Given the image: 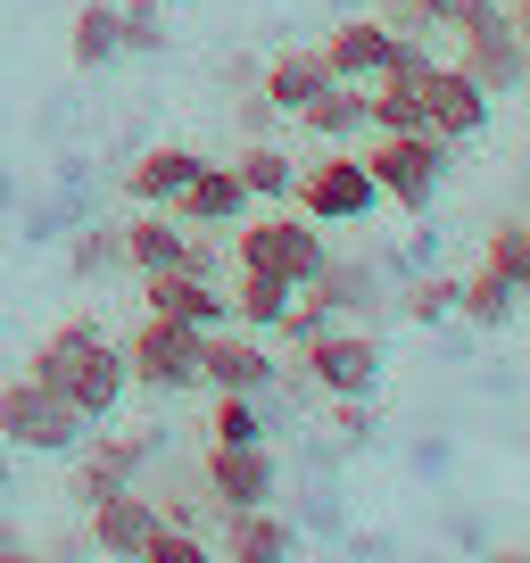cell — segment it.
<instances>
[{
  "label": "cell",
  "instance_id": "cell-35",
  "mask_svg": "<svg viewBox=\"0 0 530 563\" xmlns=\"http://www.w3.org/2000/svg\"><path fill=\"white\" fill-rule=\"evenodd\" d=\"M373 18H382L389 34H407V42H423V34H431V18H423V0H373Z\"/></svg>",
  "mask_w": 530,
  "mask_h": 563
},
{
  "label": "cell",
  "instance_id": "cell-22",
  "mask_svg": "<svg viewBox=\"0 0 530 563\" xmlns=\"http://www.w3.org/2000/svg\"><path fill=\"white\" fill-rule=\"evenodd\" d=\"M332 84V67H323V51H283V58H265V75H257V91L274 100V117H299L316 91Z\"/></svg>",
  "mask_w": 530,
  "mask_h": 563
},
{
  "label": "cell",
  "instance_id": "cell-31",
  "mask_svg": "<svg viewBox=\"0 0 530 563\" xmlns=\"http://www.w3.org/2000/svg\"><path fill=\"white\" fill-rule=\"evenodd\" d=\"M423 18H431V34H481V25L514 18V9L506 0H423Z\"/></svg>",
  "mask_w": 530,
  "mask_h": 563
},
{
  "label": "cell",
  "instance_id": "cell-26",
  "mask_svg": "<svg viewBox=\"0 0 530 563\" xmlns=\"http://www.w3.org/2000/svg\"><path fill=\"white\" fill-rule=\"evenodd\" d=\"M232 175H241V191L257 199V208H283L290 199V150H274V141H241V158H232Z\"/></svg>",
  "mask_w": 530,
  "mask_h": 563
},
{
  "label": "cell",
  "instance_id": "cell-38",
  "mask_svg": "<svg viewBox=\"0 0 530 563\" xmlns=\"http://www.w3.org/2000/svg\"><path fill=\"white\" fill-rule=\"evenodd\" d=\"M0 563H51V555H34V547H9V555H0Z\"/></svg>",
  "mask_w": 530,
  "mask_h": 563
},
{
  "label": "cell",
  "instance_id": "cell-30",
  "mask_svg": "<svg viewBox=\"0 0 530 563\" xmlns=\"http://www.w3.org/2000/svg\"><path fill=\"white\" fill-rule=\"evenodd\" d=\"M481 265H489L497 282H514V290H530V224L506 216V224L489 232V249H481Z\"/></svg>",
  "mask_w": 530,
  "mask_h": 563
},
{
  "label": "cell",
  "instance_id": "cell-23",
  "mask_svg": "<svg viewBox=\"0 0 530 563\" xmlns=\"http://www.w3.org/2000/svg\"><path fill=\"white\" fill-rule=\"evenodd\" d=\"M290 299H299V290H290V282H274V274H241V282L224 290L232 323H241V332H257V340H274V332H283Z\"/></svg>",
  "mask_w": 530,
  "mask_h": 563
},
{
  "label": "cell",
  "instance_id": "cell-3",
  "mask_svg": "<svg viewBox=\"0 0 530 563\" xmlns=\"http://www.w3.org/2000/svg\"><path fill=\"white\" fill-rule=\"evenodd\" d=\"M91 440V422L75 415L58 389H42L34 373L0 382V448H25V456H75Z\"/></svg>",
  "mask_w": 530,
  "mask_h": 563
},
{
  "label": "cell",
  "instance_id": "cell-11",
  "mask_svg": "<svg viewBox=\"0 0 530 563\" xmlns=\"http://www.w3.org/2000/svg\"><path fill=\"white\" fill-rule=\"evenodd\" d=\"M199 481H208V497L224 514H241V506H274V481H283V464L265 456V440H249V448H216L208 440V456H199Z\"/></svg>",
  "mask_w": 530,
  "mask_h": 563
},
{
  "label": "cell",
  "instance_id": "cell-17",
  "mask_svg": "<svg viewBox=\"0 0 530 563\" xmlns=\"http://www.w3.org/2000/svg\"><path fill=\"white\" fill-rule=\"evenodd\" d=\"M316 290V307L332 323H373L389 307V290H382V265H365V257H323V274L307 282Z\"/></svg>",
  "mask_w": 530,
  "mask_h": 563
},
{
  "label": "cell",
  "instance_id": "cell-6",
  "mask_svg": "<svg viewBox=\"0 0 530 563\" xmlns=\"http://www.w3.org/2000/svg\"><path fill=\"white\" fill-rule=\"evenodd\" d=\"M290 208H299L307 224H365V216L382 208V191H373V175H365L356 150H323L316 166L290 175Z\"/></svg>",
  "mask_w": 530,
  "mask_h": 563
},
{
  "label": "cell",
  "instance_id": "cell-18",
  "mask_svg": "<svg viewBox=\"0 0 530 563\" xmlns=\"http://www.w3.org/2000/svg\"><path fill=\"white\" fill-rule=\"evenodd\" d=\"M389 51H398V34H389V25L365 9V18H340V25H332V42H323V67H332L340 84H382Z\"/></svg>",
  "mask_w": 530,
  "mask_h": 563
},
{
  "label": "cell",
  "instance_id": "cell-4",
  "mask_svg": "<svg viewBox=\"0 0 530 563\" xmlns=\"http://www.w3.org/2000/svg\"><path fill=\"white\" fill-rule=\"evenodd\" d=\"M382 340H373V323H323L316 340H299V382L316 389V398H373L382 389Z\"/></svg>",
  "mask_w": 530,
  "mask_h": 563
},
{
  "label": "cell",
  "instance_id": "cell-28",
  "mask_svg": "<svg viewBox=\"0 0 530 563\" xmlns=\"http://www.w3.org/2000/svg\"><path fill=\"white\" fill-rule=\"evenodd\" d=\"M67 274H75V282H108V274H124L117 224H91V232H75V249H67Z\"/></svg>",
  "mask_w": 530,
  "mask_h": 563
},
{
  "label": "cell",
  "instance_id": "cell-9",
  "mask_svg": "<svg viewBox=\"0 0 530 563\" xmlns=\"http://www.w3.org/2000/svg\"><path fill=\"white\" fill-rule=\"evenodd\" d=\"M117 249H124V274H133V282H142V274H166V265H199V274H216V257H208V232L175 224L166 208L124 216V224H117Z\"/></svg>",
  "mask_w": 530,
  "mask_h": 563
},
{
  "label": "cell",
  "instance_id": "cell-19",
  "mask_svg": "<svg viewBox=\"0 0 530 563\" xmlns=\"http://www.w3.org/2000/svg\"><path fill=\"white\" fill-rule=\"evenodd\" d=\"M290 547H299V530L274 506H241V514L216 522V555L224 563H290Z\"/></svg>",
  "mask_w": 530,
  "mask_h": 563
},
{
  "label": "cell",
  "instance_id": "cell-32",
  "mask_svg": "<svg viewBox=\"0 0 530 563\" xmlns=\"http://www.w3.org/2000/svg\"><path fill=\"white\" fill-rule=\"evenodd\" d=\"M398 316H407V323H448V316H456V274H423L407 299H398Z\"/></svg>",
  "mask_w": 530,
  "mask_h": 563
},
{
  "label": "cell",
  "instance_id": "cell-25",
  "mask_svg": "<svg viewBox=\"0 0 530 563\" xmlns=\"http://www.w3.org/2000/svg\"><path fill=\"white\" fill-rule=\"evenodd\" d=\"M67 58L84 75H100V67H117L124 58V42H117V0H84L67 18Z\"/></svg>",
  "mask_w": 530,
  "mask_h": 563
},
{
  "label": "cell",
  "instance_id": "cell-7",
  "mask_svg": "<svg viewBox=\"0 0 530 563\" xmlns=\"http://www.w3.org/2000/svg\"><path fill=\"white\" fill-rule=\"evenodd\" d=\"M117 349H124V382H133V389H158V398L199 389V332H191V323L142 316L133 340H117Z\"/></svg>",
  "mask_w": 530,
  "mask_h": 563
},
{
  "label": "cell",
  "instance_id": "cell-24",
  "mask_svg": "<svg viewBox=\"0 0 530 563\" xmlns=\"http://www.w3.org/2000/svg\"><path fill=\"white\" fill-rule=\"evenodd\" d=\"M456 316L473 323V332H506V323L522 316V290L497 282L489 265H473V274H456Z\"/></svg>",
  "mask_w": 530,
  "mask_h": 563
},
{
  "label": "cell",
  "instance_id": "cell-20",
  "mask_svg": "<svg viewBox=\"0 0 530 563\" xmlns=\"http://www.w3.org/2000/svg\"><path fill=\"white\" fill-rule=\"evenodd\" d=\"M299 124H307V133L323 141V150H349V141H365V133H373V108H365V84H340V75H332V84H323L316 100L299 108Z\"/></svg>",
  "mask_w": 530,
  "mask_h": 563
},
{
  "label": "cell",
  "instance_id": "cell-29",
  "mask_svg": "<svg viewBox=\"0 0 530 563\" xmlns=\"http://www.w3.org/2000/svg\"><path fill=\"white\" fill-rule=\"evenodd\" d=\"M208 440H216V448L265 440V398H216V406H208Z\"/></svg>",
  "mask_w": 530,
  "mask_h": 563
},
{
  "label": "cell",
  "instance_id": "cell-34",
  "mask_svg": "<svg viewBox=\"0 0 530 563\" xmlns=\"http://www.w3.org/2000/svg\"><path fill=\"white\" fill-rule=\"evenodd\" d=\"M232 124H241L249 141H274V100H265L257 84H241V100H232Z\"/></svg>",
  "mask_w": 530,
  "mask_h": 563
},
{
  "label": "cell",
  "instance_id": "cell-15",
  "mask_svg": "<svg viewBox=\"0 0 530 563\" xmlns=\"http://www.w3.org/2000/svg\"><path fill=\"white\" fill-rule=\"evenodd\" d=\"M150 530H158V497H142V489H117L100 506H84V547L100 563H133L150 547Z\"/></svg>",
  "mask_w": 530,
  "mask_h": 563
},
{
  "label": "cell",
  "instance_id": "cell-2",
  "mask_svg": "<svg viewBox=\"0 0 530 563\" xmlns=\"http://www.w3.org/2000/svg\"><path fill=\"white\" fill-rule=\"evenodd\" d=\"M323 257H332V241H323V224H307L299 208H249L241 224H232V265L241 274H274L290 282V290H307V282L323 274Z\"/></svg>",
  "mask_w": 530,
  "mask_h": 563
},
{
  "label": "cell",
  "instance_id": "cell-5",
  "mask_svg": "<svg viewBox=\"0 0 530 563\" xmlns=\"http://www.w3.org/2000/svg\"><path fill=\"white\" fill-rule=\"evenodd\" d=\"M356 158H365L373 191L398 199V216H423L448 183V141L431 133H373V150H356Z\"/></svg>",
  "mask_w": 530,
  "mask_h": 563
},
{
  "label": "cell",
  "instance_id": "cell-13",
  "mask_svg": "<svg viewBox=\"0 0 530 563\" xmlns=\"http://www.w3.org/2000/svg\"><path fill=\"white\" fill-rule=\"evenodd\" d=\"M448 67H464L481 91H522V75H530V42H522V18H497V25H481V34H456V58Z\"/></svg>",
  "mask_w": 530,
  "mask_h": 563
},
{
  "label": "cell",
  "instance_id": "cell-14",
  "mask_svg": "<svg viewBox=\"0 0 530 563\" xmlns=\"http://www.w3.org/2000/svg\"><path fill=\"white\" fill-rule=\"evenodd\" d=\"M142 316H166V323L208 332V323H232V307H224V290H216V274H199V265H166V274H142Z\"/></svg>",
  "mask_w": 530,
  "mask_h": 563
},
{
  "label": "cell",
  "instance_id": "cell-8",
  "mask_svg": "<svg viewBox=\"0 0 530 563\" xmlns=\"http://www.w3.org/2000/svg\"><path fill=\"white\" fill-rule=\"evenodd\" d=\"M274 382H283V365H274V349L257 332H241V323H208L199 332V389L208 398H265Z\"/></svg>",
  "mask_w": 530,
  "mask_h": 563
},
{
  "label": "cell",
  "instance_id": "cell-40",
  "mask_svg": "<svg viewBox=\"0 0 530 563\" xmlns=\"http://www.w3.org/2000/svg\"><path fill=\"white\" fill-rule=\"evenodd\" d=\"M506 9H514V18H522V9H530V0H506Z\"/></svg>",
  "mask_w": 530,
  "mask_h": 563
},
{
  "label": "cell",
  "instance_id": "cell-27",
  "mask_svg": "<svg viewBox=\"0 0 530 563\" xmlns=\"http://www.w3.org/2000/svg\"><path fill=\"white\" fill-rule=\"evenodd\" d=\"M166 0H117V42H124V58H150V51H166Z\"/></svg>",
  "mask_w": 530,
  "mask_h": 563
},
{
  "label": "cell",
  "instance_id": "cell-21",
  "mask_svg": "<svg viewBox=\"0 0 530 563\" xmlns=\"http://www.w3.org/2000/svg\"><path fill=\"white\" fill-rule=\"evenodd\" d=\"M199 175V150H183V141H166V150H142L133 158V175H124V191H133V208H175V191Z\"/></svg>",
  "mask_w": 530,
  "mask_h": 563
},
{
  "label": "cell",
  "instance_id": "cell-39",
  "mask_svg": "<svg viewBox=\"0 0 530 563\" xmlns=\"http://www.w3.org/2000/svg\"><path fill=\"white\" fill-rule=\"evenodd\" d=\"M489 563H530V547H497V555Z\"/></svg>",
  "mask_w": 530,
  "mask_h": 563
},
{
  "label": "cell",
  "instance_id": "cell-10",
  "mask_svg": "<svg viewBox=\"0 0 530 563\" xmlns=\"http://www.w3.org/2000/svg\"><path fill=\"white\" fill-rule=\"evenodd\" d=\"M150 456H158L150 431H108V440H84V448H75V464H67V489L84 497V506H100V497H117V489H142Z\"/></svg>",
  "mask_w": 530,
  "mask_h": 563
},
{
  "label": "cell",
  "instance_id": "cell-16",
  "mask_svg": "<svg viewBox=\"0 0 530 563\" xmlns=\"http://www.w3.org/2000/svg\"><path fill=\"white\" fill-rule=\"evenodd\" d=\"M249 208H257V199L241 191V175H232V166H208V158H199V175L175 191V208H166V216H175V224H191V232H232Z\"/></svg>",
  "mask_w": 530,
  "mask_h": 563
},
{
  "label": "cell",
  "instance_id": "cell-36",
  "mask_svg": "<svg viewBox=\"0 0 530 563\" xmlns=\"http://www.w3.org/2000/svg\"><path fill=\"white\" fill-rule=\"evenodd\" d=\"M323 406H332L340 440H373V398H323Z\"/></svg>",
  "mask_w": 530,
  "mask_h": 563
},
{
  "label": "cell",
  "instance_id": "cell-12",
  "mask_svg": "<svg viewBox=\"0 0 530 563\" xmlns=\"http://www.w3.org/2000/svg\"><path fill=\"white\" fill-rule=\"evenodd\" d=\"M423 133L448 141V150L473 141V133H489V91H481L464 67H448V58L423 75Z\"/></svg>",
  "mask_w": 530,
  "mask_h": 563
},
{
  "label": "cell",
  "instance_id": "cell-33",
  "mask_svg": "<svg viewBox=\"0 0 530 563\" xmlns=\"http://www.w3.org/2000/svg\"><path fill=\"white\" fill-rule=\"evenodd\" d=\"M133 563H216V547L199 539V530H175V522H158V530H150V547H142Z\"/></svg>",
  "mask_w": 530,
  "mask_h": 563
},
{
  "label": "cell",
  "instance_id": "cell-37",
  "mask_svg": "<svg viewBox=\"0 0 530 563\" xmlns=\"http://www.w3.org/2000/svg\"><path fill=\"white\" fill-rule=\"evenodd\" d=\"M9 547H25V530L9 522V514H0V555H9Z\"/></svg>",
  "mask_w": 530,
  "mask_h": 563
},
{
  "label": "cell",
  "instance_id": "cell-1",
  "mask_svg": "<svg viewBox=\"0 0 530 563\" xmlns=\"http://www.w3.org/2000/svg\"><path fill=\"white\" fill-rule=\"evenodd\" d=\"M25 373H34L42 389H58L91 431H100V422L124 406V389H133V382H124V349L91 316H67L58 332H42V349H34V365H25Z\"/></svg>",
  "mask_w": 530,
  "mask_h": 563
}]
</instances>
